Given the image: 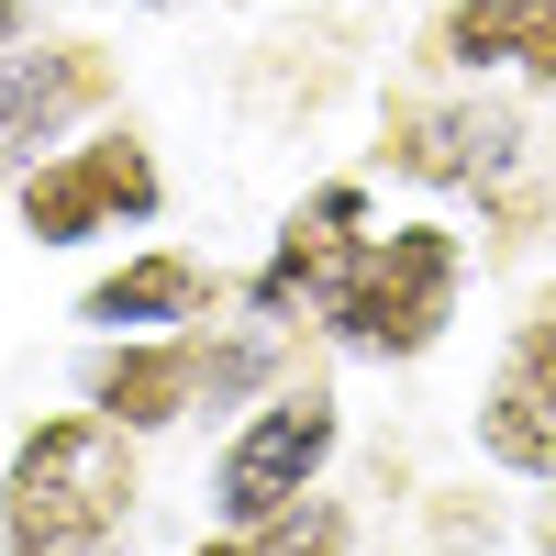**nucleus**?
<instances>
[{
    "instance_id": "obj_7",
    "label": "nucleus",
    "mask_w": 556,
    "mask_h": 556,
    "mask_svg": "<svg viewBox=\"0 0 556 556\" xmlns=\"http://www.w3.org/2000/svg\"><path fill=\"white\" fill-rule=\"evenodd\" d=\"M112 101V67L101 45H0V178H23L45 146H67V134Z\"/></svg>"
},
{
    "instance_id": "obj_5",
    "label": "nucleus",
    "mask_w": 556,
    "mask_h": 556,
    "mask_svg": "<svg viewBox=\"0 0 556 556\" xmlns=\"http://www.w3.org/2000/svg\"><path fill=\"white\" fill-rule=\"evenodd\" d=\"M334 445H345V401H334V379H301V367H278V379L235 412L223 456H212V513L235 523V534L278 523L301 490H323Z\"/></svg>"
},
{
    "instance_id": "obj_11",
    "label": "nucleus",
    "mask_w": 556,
    "mask_h": 556,
    "mask_svg": "<svg viewBox=\"0 0 556 556\" xmlns=\"http://www.w3.org/2000/svg\"><path fill=\"white\" fill-rule=\"evenodd\" d=\"M256 556H356V513L334 490H301L278 523H256Z\"/></svg>"
},
{
    "instance_id": "obj_1",
    "label": "nucleus",
    "mask_w": 556,
    "mask_h": 556,
    "mask_svg": "<svg viewBox=\"0 0 556 556\" xmlns=\"http://www.w3.org/2000/svg\"><path fill=\"white\" fill-rule=\"evenodd\" d=\"M134 501L146 468L112 412H45L0 456V556H101L134 523Z\"/></svg>"
},
{
    "instance_id": "obj_3",
    "label": "nucleus",
    "mask_w": 556,
    "mask_h": 556,
    "mask_svg": "<svg viewBox=\"0 0 556 556\" xmlns=\"http://www.w3.org/2000/svg\"><path fill=\"white\" fill-rule=\"evenodd\" d=\"M112 356H89V412H112L123 434H167L190 412L256 401L278 379V334H212V323H178V334H101Z\"/></svg>"
},
{
    "instance_id": "obj_10",
    "label": "nucleus",
    "mask_w": 556,
    "mask_h": 556,
    "mask_svg": "<svg viewBox=\"0 0 556 556\" xmlns=\"http://www.w3.org/2000/svg\"><path fill=\"white\" fill-rule=\"evenodd\" d=\"M223 278L190 256V245H134L123 267H101L78 290V323L89 334H178V323H212Z\"/></svg>"
},
{
    "instance_id": "obj_4",
    "label": "nucleus",
    "mask_w": 556,
    "mask_h": 556,
    "mask_svg": "<svg viewBox=\"0 0 556 556\" xmlns=\"http://www.w3.org/2000/svg\"><path fill=\"white\" fill-rule=\"evenodd\" d=\"M156 212H167V178H156V146L134 123H89V134L45 146L12 178V223H23V245H45V256L112 245V235H134V223H156Z\"/></svg>"
},
{
    "instance_id": "obj_8",
    "label": "nucleus",
    "mask_w": 556,
    "mask_h": 556,
    "mask_svg": "<svg viewBox=\"0 0 556 556\" xmlns=\"http://www.w3.org/2000/svg\"><path fill=\"white\" fill-rule=\"evenodd\" d=\"M367 223H379V201H367V178H323V190L278 223V245H267V267L245 278V312L256 323H290V312H312L323 290H334V267L367 245Z\"/></svg>"
},
{
    "instance_id": "obj_6",
    "label": "nucleus",
    "mask_w": 556,
    "mask_h": 556,
    "mask_svg": "<svg viewBox=\"0 0 556 556\" xmlns=\"http://www.w3.org/2000/svg\"><path fill=\"white\" fill-rule=\"evenodd\" d=\"M379 156L401 178H424V190H501L523 167V112L479 101V78H445V101H401L390 112Z\"/></svg>"
},
{
    "instance_id": "obj_12",
    "label": "nucleus",
    "mask_w": 556,
    "mask_h": 556,
    "mask_svg": "<svg viewBox=\"0 0 556 556\" xmlns=\"http://www.w3.org/2000/svg\"><path fill=\"white\" fill-rule=\"evenodd\" d=\"M190 556H256V534H235V523H223V534H201Z\"/></svg>"
},
{
    "instance_id": "obj_2",
    "label": "nucleus",
    "mask_w": 556,
    "mask_h": 556,
    "mask_svg": "<svg viewBox=\"0 0 556 556\" xmlns=\"http://www.w3.org/2000/svg\"><path fill=\"white\" fill-rule=\"evenodd\" d=\"M456 312H468V235L445 212H412V223H367V245L334 267V290L312 301V323L334 334L345 356H379V367H424Z\"/></svg>"
},
{
    "instance_id": "obj_9",
    "label": "nucleus",
    "mask_w": 556,
    "mask_h": 556,
    "mask_svg": "<svg viewBox=\"0 0 556 556\" xmlns=\"http://www.w3.org/2000/svg\"><path fill=\"white\" fill-rule=\"evenodd\" d=\"M434 78H523L556 89V0H445L424 23Z\"/></svg>"
},
{
    "instance_id": "obj_13",
    "label": "nucleus",
    "mask_w": 556,
    "mask_h": 556,
    "mask_svg": "<svg viewBox=\"0 0 556 556\" xmlns=\"http://www.w3.org/2000/svg\"><path fill=\"white\" fill-rule=\"evenodd\" d=\"M34 34V0H0V45H23Z\"/></svg>"
}]
</instances>
